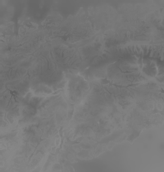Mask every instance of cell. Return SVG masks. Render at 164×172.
Returning a JSON list of instances; mask_svg holds the SVG:
<instances>
[{
	"label": "cell",
	"instance_id": "cell-1",
	"mask_svg": "<svg viewBox=\"0 0 164 172\" xmlns=\"http://www.w3.org/2000/svg\"><path fill=\"white\" fill-rule=\"evenodd\" d=\"M141 131H142V129H140V130L134 129V131L130 134V135L128 138H127L126 140L128 141L130 143V144H132L134 141L136 140L139 135H140V133H141Z\"/></svg>",
	"mask_w": 164,
	"mask_h": 172
}]
</instances>
